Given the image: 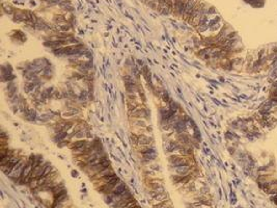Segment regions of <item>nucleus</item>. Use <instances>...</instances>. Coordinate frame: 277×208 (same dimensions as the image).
Returning <instances> with one entry per match:
<instances>
[{"label":"nucleus","mask_w":277,"mask_h":208,"mask_svg":"<svg viewBox=\"0 0 277 208\" xmlns=\"http://www.w3.org/2000/svg\"><path fill=\"white\" fill-rule=\"evenodd\" d=\"M111 166L110 159L108 158L107 156H105L101 163H99V165H96V166H85V168L83 169V171L87 176L89 177V178H93V176H96L97 174H99L101 171H103L104 169H106V168H108V166Z\"/></svg>","instance_id":"nucleus-1"},{"label":"nucleus","mask_w":277,"mask_h":208,"mask_svg":"<svg viewBox=\"0 0 277 208\" xmlns=\"http://www.w3.org/2000/svg\"><path fill=\"white\" fill-rule=\"evenodd\" d=\"M27 159H28V157L22 156L21 159H20L19 161H18V163H17V165L15 166V168L12 170V172L9 173V174H8L6 176H8V178L15 180L16 182L18 181V180L21 179L23 171H24V168H25V166H26Z\"/></svg>","instance_id":"nucleus-2"},{"label":"nucleus","mask_w":277,"mask_h":208,"mask_svg":"<svg viewBox=\"0 0 277 208\" xmlns=\"http://www.w3.org/2000/svg\"><path fill=\"white\" fill-rule=\"evenodd\" d=\"M150 115H151L150 110L145 106H143V105H141V106L136 108V110H133L132 112L128 114L129 119H148Z\"/></svg>","instance_id":"nucleus-3"},{"label":"nucleus","mask_w":277,"mask_h":208,"mask_svg":"<svg viewBox=\"0 0 277 208\" xmlns=\"http://www.w3.org/2000/svg\"><path fill=\"white\" fill-rule=\"evenodd\" d=\"M23 155H19V154H15L12 157V159L9 160V162L8 163V165L5 166H0V169H1V171L3 174H5V175H8V174H9L12 172V170L15 168V166L18 163V161L20 159H21Z\"/></svg>","instance_id":"nucleus-4"},{"label":"nucleus","mask_w":277,"mask_h":208,"mask_svg":"<svg viewBox=\"0 0 277 208\" xmlns=\"http://www.w3.org/2000/svg\"><path fill=\"white\" fill-rule=\"evenodd\" d=\"M198 0H186V8H185V13H184V16H183V20H185V21H189V19H190V16L192 12H193V9L195 8V5H196Z\"/></svg>","instance_id":"nucleus-5"},{"label":"nucleus","mask_w":277,"mask_h":208,"mask_svg":"<svg viewBox=\"0 0 277 208\" xmlns=\"http://www.w3.org/2000/svg\"><path fill=\"white\" fill-rule=\"evenodd\" d=\"M153 145H154V138L152 135H147V134L138 135L137 147H139V146H153Z\"/></svg>","instance_id":"nucleus-6"},{"label":"nucleus","mask_w":277,"mask_h":208,"mask_svg":"<svg viewBox=\"0 0 277 208\" xmlns=\"http://www.w3.org/2000/svg\"><path fill=\"white\" fill-rule=\"evenodd\" d=\"M130 124L132 127H140V128H146L150 126L147 119H130Z\"/></svg>","instance_id":"nucleus-7"},{"label":"nucleus","mask_w":277,"mask_h":208,"mask_svg":"<svg viewBox=\"0 0 277 208\" xmlns=\"http://www.w3.org/2000/svg\"><path fill=\"white\" fill-rule=\"evenodd\" d=\"M169 200V196H168V194L165 192V193H161V194H158V195L156 197L152 198V205L153 206H156L158 205V204H160L162 202H165V201Z\"/></svg>","instance_id":"nucleus-8"},{"label":"nucleus","mask_w":277,"mask_h":208,"mask_svg":"<svg viewBox=\"0 0 277 208\" xmlns=\"http://www.w3.org/2000/svg\"><path fill=\"white\" fill-rule=\"evenodd\" d=\"M115 174V172H114V170L112 169V166H108V168L104 169L103 171H101L99 174H97L96 176H93V178H90V180H93V181H94V180H98V179H101L103 178V177L105 176H110V175H114Z\"/></svg>","instance_id":"nucleus-9"},{"label":"nucleus","mask_w":277,"mask_h":208,"mask_svg":"<svg viewBox=\"0 0 277 208\" xmlns=\"http://www.w3.org/2000/svg\"><path fill=\"white\" fill-rule=\"evenodd\" d=\"M266 194H268V195H275V194H277V180H272L271 183H270V185L268 187V189H267Z\"/></svg>","instance_id":"nucleus-10"},{"label":"nucleus","mask_w":277,"mask_h":208,"mask_svg":"<svg viewBox=\"0 0 277 208\" xmlns=\"http://www.w3.org/2000/svg\"><path fill=\"white\" fill-rule=\"evenodd\" d=\"M65 190H67L66 187H65V184H63L62 182H60V183L57 184V185H55L53 187L51 193L53 194V196H55V195H58V194H60V193L65 192Z\"/></svg>","instance_id":"nucleus-11"},{"label":"nucleus","mask_w":277,"mask_h":208,"mask_svg":"<svg viewBox=\"0 0 277 208\" xmlns=\"http://www.w3.org/2000/svg\"><path fill=\"white\" fill-rule=\"evenodd\" d=\"M86 143V139H82V141H75V142H71V144L69 146V148L71 150L73 149H76V148H80L82 147V146L85 145Z\"/></svg>","instance_id":"nucleus-12"},{"label":"nucleus","mask_w":277,"mask_h":208,"mask_svg":"<svg viewBox=\"0 0 277 208\" xmlns=\"http://www.w3.org/2000/svg\"><path fill=\"white\" fill-rule=\"evenodd\" d=\"M154 208H172V204L170 200H167L165 202H162L160 204H158L156 206H153Z\"/></svg>","instance_id":"nucleus-13"},{"label":"nucleus","mask_w":277,"mask_h":208,"mask_svg":"<svg viewBox=\"0 0 277 208\" xmlns=\"http://www.w3.org/2000/svg\"><path fill=\"white\" fill-rule=\"evenodd\" d=\"M161 98H162V100H163L165 103L168 104V105H169L172 102V99H171V97L169 96V94H168L167 92H163L162 95H161Z\"/></svg>","instance_id":"nucleus-14"},{"label":"nucleus","mask_w":277,"mask_h":208,"mask_svg":"<svg viewBox=\"0 0 277 208\" xmlns=\"http://www.w3.org/2000/svg\"><path fill=\"white\" fill-rule=\"evenodd\" d=\"M137 64H138V66H140L141 68H142L143 66H144V64H143V60H140V59H137Z\"/></svg>","instance_id":"nucleus-15"},{"label":"nucleus","mask_w":277,"mask_h":208,"mask_svg":"<svg viewBox=\"0 0 277 208\" xmlns=\"http://www.w3.org/2000/svg\"><path fill=\"white\" fill-rule=\"evenodd\" d=\"M72 175H73V176H75V177H77V176H78V174H77V172L73 171V172H72Z\"/></svg>","instance_id":"nucleus-16"}]
</instances>
